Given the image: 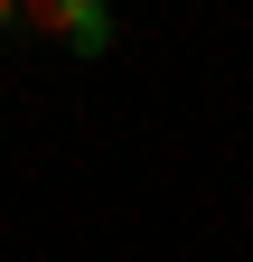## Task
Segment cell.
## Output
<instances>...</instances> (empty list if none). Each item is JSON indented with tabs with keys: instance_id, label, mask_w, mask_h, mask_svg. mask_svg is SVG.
<instances>
[{
	"instance_id": "7a4b0ae2",
	"label": "cell",
	"mask_w": 253,
	"mask_h": 262,
	"mask_svg": "<svg viewBox=\"0 0 253 262\" xmlns=\"http://www.w3.org/2000/svg\"><path fill=\"white\" fill-rule=\"evenodd\" d=\"M0 28H28V10H19V0H0Z\"/></svg>"
},
{
	"instance_id": "6da1fadb",
	"label": "cell",
	"mask_w": 253,
	"mask_h": 262,
	"mask_svg": "<svg viewBox=\"0 0 253 262\" xmlns=\"http://www.w3.org/2000/svg\"><path fill=\"white\" fill-rule=\"evenodd\" d=\"M28 28L56 47H75V56H103L113 47V10L103 0H28Z\"/></svg>"
}]
</instances>
